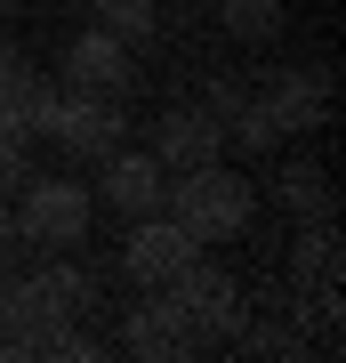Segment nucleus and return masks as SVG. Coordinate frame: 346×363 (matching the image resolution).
Here are the masks:
<instances>
[{"mask_svg":"<svg viewBox=\"0 0 346 363\" xmlns=\"http://www.w3.org/2000/svg\"><path fill=\"white\" fill-rule=\"evenodd\" d=\"M129 130V113H121V97H105V89H57V113H49V138L64 145V154H81V162H97V154H113Z\"/></svg>","mask_w":346,"mask_h":363,"instance_id":"nucleus-4","label":"nucleus"},{"mask_svg":"<svg viewBox=\"0 0 346 363\" xmlns=\"http://www.w3.org/2000/svg\"><path fill=\"white\" fill-rule=\"evenodd\" d=\"M161 210H169L202 250H209V242H233V234L250 226V178H233L226 154H218V162H193V169H178V178L161 186Z\"/></svg>","mask_w":346,"mask_h":363,"instance_id":"nucleus-1","label":"nucleus"},{"mask_svg":"<svg viewBox=\"0 0 346 363\" xmlns=\"http://www.w3.org/2000/svg\"><path fill=\"white\" fill-rule=\"evenodd\" d=\"M97 307V274L89 267H57V259H40L33 274H8V323L40 339L49 323H81V315Z\"/></svg>","mask_w":346,"mask_h":363,"instance_id":"nucleus-2","label":"nucleus"},{"mask_svg":"<svg viewBox=\"0 0 346 363\" xmlns=\"http://www.w3.org/2000/svg\"><path fill=\"white\" fill-rule=\"evenodd\" d=\"M25 355H33V339L16 331V323H0V363H25Z\"/></svg>","mask_w":346,"mask_h":363,"instance_id":"nucleus-20","label":"nucleus"},{"mask_svg":"<svg viewBox=\"0 0 346 363\" xmlns=\"http://www.w3.org/2000/svg\"><path fill=\"white\" fill-rule=\"evenodd\" d=\"M266 105H274V121H282V138H290V130H322V121H330V73H322V65L290 73Z\"/></svg>","mask_w":346,"mask_h":363,"instance_id":"nucleus-11","label":"nucleus"},{"mask_svg":"<svg viewBox=\"0 0 346 363\" xmlns=\"http://www.w3.org/2000/svg\"><path fill=\"white\" fill-rule=\"evenodd\" d=\"M226 33L250 40V49H266V40H282V0H218Z\"/></svg>","mask_w":346,"mask_h":363,"instance_id":"nucleus-14","label":"nucleus"},{"mask_svg":"<svg viewBox=\"0 0 346 363\" xmlns=\"http://www.w3.org/2000/svg\"><path fill=\"white\" fill-rule=\"evenodd\" d=\"M298 267H306L314 283H338V234H330V218H306V234H298Z\"/></svg>","mask_w":346,"mask_h":363,"instance_id":"nucleus-18","label":"nucleus"},{"mask_svg":"<svg viewBox=\"0 0 346 363\" xmlns=\"http://www.w3.org/2000/svg\"><path fill=\"white\" fill-rule=\"evenodd\" d=\"M105 162V202L121 210V218H145V210H161V186H169V169L154 154H129V145H113V154H97Z\"/></svg>","mask_w":346,"mask_h":363,"instance_id":"nucleus-10","label":"nucleus"},{"mask_svg":"<svg viewBox=\"0 0 346 363\" xmlns=\"http://www.w3.org/2000/svg\"><path fill=\"white\" fill-rule=\"evenodd\" d=\"M25 73H33V57L16 49L8 33H0V97H8V89H16V81H25Z\"/></svg>","mask_w":346,"mask_h":363,"instance_id":"nucleus-19","label":"nucleus"},{"mask_svg":"<svg viewBox=\"0 0 346 363\" xmlns=\"http://www.w3.org/2000/svg\"><path fill=\"white\" fill-rule=\"evenodd\" d=\"M25 178H33V130L0 105V194H16Z\"/></svg>","mask_w":346,"mask_h":363,"instance_id":"nucleus-15","label":"nucleus"},{"mask_svg":"<svg viewBox=\"0 0 346 363\" xmlns=\"http://www.w3.org/2000/svg\"><path fill=\"white\" fill-rule=\"evenodd\" d=\"M16 250V226H8V194H0V259Z\"/></svg>","mask_w":346,"mask_h":363,"instance_id":"nucleus-21","label":"nucleus"},{"mask_svg":"<svg viewBox=\"0 0 346 363\" xmlns=\"http://www.w3.org/2000/svg\"><path fill=\"white\" fill-rule=\"evenodd\" d=\"M89 9H97V25L105 33H113V40H129V49H137V40H154V0H89Z\"/></svg>","mask_w":346,"mask_h":363,"instance_id":"nucleus-17","label":"nucleus"},{"mask_svg":"<svg viewBox=\"0 0 346 363\" xmlns=\"http://www.w3.org/2000/svg\"><path fill=\"white\" fill-rule=\"evenodd\" d=\"M218 130L242 145V154H274V145H282V121H274V105H266V97H226Z\"/></svg>","mask_w":346,"mask_h":363,"instance_id":"nucleus-12","label":"nucleus"},{"mask_svg":"<svg viewBox=\"0 0 346 363\" xmlns=\"http://www.w3.org/2000/svg\"><path fill=\"white\" fill-rule=\"evenodd\" d=\"M89 186H73V178H25L16 186V210H8V226H16V242L25 250H73L81 234H89Z\"/></svg>","mask_w":346,"mask_h":363,"instance_id":"nucleus-3","label":"nucleus"},{"mask_svg":"<svg viewBox=\"0 0 346 363\" xmlns=\"http://www.w3.org/2000/svg\"><path fill=\"white\" fill-rule=\"evenodd\" d=\"M33 355H40V363H97V355H105V339H97V331H81V323H49V331L33 339Z\"/></svg>","mask_w":346,"mask_h":363,"instance_id":"nucleus-16","label":"nucleus"},{"mask_svg":"<svg viewBox=\"0 0 346 363\" xmlns=\"http://www.w3.org/2000/svg\"><path fill=\"white\" fill-rule=\"evenodd\" d=\"M129 73H137V65H129V40H113L105 25H89L73 49H64V89H105V97H121Z\"/></svg>","mask_w":346,"mask_h":363,"instance_id":"nucleus-9","label":"nucleus"},{"mask_svg":"<svg viewBox=\"0 0 346 363\" xmlns=\"http://www.w3.org/2000/svg\"><path fill=\"white\" fill-rule=\"evenodd\" d=\"M226 154V130L218 113H202V105H169L154 121V162L161 169H193V162H218Z\"/></svg>","mask_w":346,"mask_h":363,"instance_id":"nucleus-8","label":"nucleus"},{"mask_svg":"<svg viewBox=\"0 0 346 363\" xmlns=\"http://www.w3.org/2000/svg\"><path fill=\"white\" fill-rule=\"evenodd\" d=\"M274 194H282L298 218H330V169L322 162H290L282 178H274Z\"/></svg>","mask_w":346,"mask_h":363,"instance_id":"nucleus-13","label":"nucleus"},{"mask_svg":"<svg viewBox=\"0 0 346 363\" xmlns=\"http://www.w3.org/2000/svg\"><path fill=\"white\" fill-rule=\"evenodd\" d=\"M121 347H129V355H145V363H169V355H193V347H202V331H193V315L178 307V291L161 283L145 307H129Z\"/></svg>","mask_w":346,"mask_h":363,"instance_id":"nucleus-6","label":"nucleus"},{"mask_svg":"<svg viewBox=\"0 0 346 363\" xmlns=\"http://www.w3.org/2000/svg\"><path fill=\"white\" fill-rule=\"evenodd\" d=\"M185 259H202V242L169 218V210H145L137 218V234L121 242V274L129 283H145V291H161V283H178L185 274Z\"/></svg>","mask_w":346,"mask_h":363,"instance_id":"nucleus-5","label":"nucleus"},{"mask_svg":"<svg viewBox=\"0 0 346 363\" xmlns=\"http://www.w3.org/2000/svg\"><path fill=\"white\" fill-rule=\"evenodd\" d=\"M178 307L193 315V331H242V291H233V274L226 267H209V259H185L178 283Z\"/></svg>","mask_w":346,"mask_h":363,"instance_id":"nucleus-7","label":"nucleus"},{"mask_svg":"<svg viewBox=\"0 0 346 363\" xmlns=\"http://www.w3.org/2000/svg\"><path fill=\"white\" fill-rule=\"evenodd\" d=\"M0 323H8V274H0Z\"/></svg>","mask_w":346,"mask_h":363,"instance_id":"nucleus-22","label":"nucleus"}]
</instances>
